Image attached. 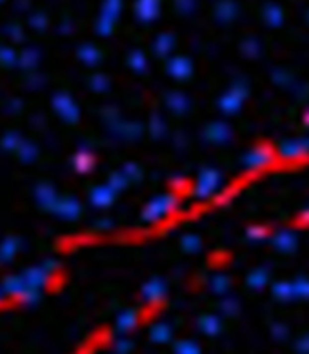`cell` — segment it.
Listing matches in <instances>:
<instances>
[]
</instances>
